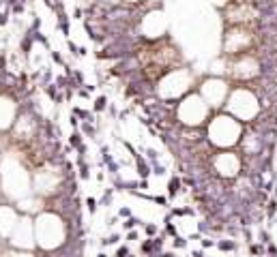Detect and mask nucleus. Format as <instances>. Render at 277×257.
<instances>
[{"mask_svg": "<svg viewBox=\"0 0 277 257\" xmlns=\"http://www.w3.org/2000/svg\"><path fill=\"white\" fill-rule=\"evenodd\" d=\"M275 210H277V202H275V199H271V202H269V208H267L269 216H273V214H275Z\"/></svg>", "mask_w": 277, "mask_h": 257, "instance_id": "nucleus-4", "label": "nucleus"}, {"mask_svg": "<svg viewBox=\"0 0 277 257\" xmlns=\"http://www.w3.org/2000/svg\"><path fill=\"white\" fill-rule=\"evenodd\" d=\"M159 257H174V255H172V253H161Z\"/></svg>", "mask_w": 277, "mask_h": 257, "instance_id": "nucleus-11", "label": "nucleus"}, {"mask_svg": "<svg viewBox=\"0 0 277 257\" xmlns=\"http://www.w3.org/2000/svg\"><path fill=\"white\" fill-rule=\"evenodd\" d=\"M174 247H176V249H185V247H187V240H183V238L176 236V238H174Z\"/></svg>", "mask_w": 277, "mask_h": 257, "instance_id": "nucleus-5", "label": "nucleus"}, {"mask_svg": "<svg viewBox=\"0 0 277 257\" xmlns=\"http://www.w3.org/2000/svg\"><path fill=\"white\" fill-rule=\"evenodd\" d=\"M178 186H181V182L174 178V180L170 182V195H176V193H178Z\"/></svg>", "mask_w": 277, "mask_h": 257, "instance_id": "nucleus-2", "label": "nucleus"}, {"mask_svg": "<svg viewBox=\"0 0 277 257\" xmlns=\"http://www.w3.org/2000/svg\"><path fill=\"white\" fill-rule=\"evenodd\" d=\"M155 231H157L155 225H148V227H146V234H155Z\"/></svg>", "mask_w": 277, "mask_h": 257, "instance_id": "nucleus-8", "label": "nucleus"}, {"mask_svg": "<svg viewBox=\"0 0 277 257\" xmlns=\"http://www.w3.org/2000/svg\"><path fill=\"white\" fill-rule=\"evenodd\" d=\"M86 204H88V210H90V212H94V202H92V199H88Z\"/></svg>", "mask_w": 277, "mask_h": 257, "instance_id": "nucleus-9", "label": "nucleus"}, {"mask_svg": "<svg viewBox=\"0 0 277 257\" xmlns=\"http://www.w3.org/2000/svg\"><path fill=\"white\" fill-rule=\"evenodd\" d=\"M217 247H219L221 251H234V249H236V242H232V240H219Z\"/></svg>", "mask_w": 277, "mask_h": 257, "instance_id": "nucleus-1", "label": "nucleus"}, {"mask_svg": "<svg viewBox=\"0 0 277 257\" xmlns=\"http://www.w3.org/2000/svg\"><path fill=\"white\" fill-rule=\"evenodd\" d=\"M116 257H129V249H127V247H120V249L116 251Z\"/></svg>", "mask_w": 277, "mask_h": 257, "instance_id": "nucleus-6", "label": "nucleus"}, {"mask_svg": "<svg viewBox=\"0 0 277 257\" xmlns=\"http://www.w3.org/2000/svg\"><path fill=\"white\" fill-rule=\"evenodd\" d=\"M133 225H136V221H133V218H131V221H127V223H125V227H127V229H131V227H133Z\"/></svg>", "mask_w": 277, "mask_h": 257, "instance_id": "nucleus-10", "label": "nucleus"}, {"mask_svg": "<svg viewBox=\"0 0 277 257\" xmlns=\"http://www.w3.org/2000/svg\"><path fill=\"white\" fill-rule=\"evenodd\" d=\"M202 247H204V249H208V247H215V242H213L211 238H204V240H202Z\"/></svg>", "mask_w": 277, "mask_h": 257, "instance_id": "nucleus-7", "label": "nucleus"}, {"mask_svg": "<svg viewBox=\"0 0 277 257\" xmlns=\"http://www.w3.org/2000/svg\"><path fill=\"white\" fill-rule=\"evenodd\" d=\"M97 257H105V255H103V253H101V255H97Z\"/></svg>", "mask_w": 277, "mask_h": 257, "instance_id": "nucleus-12", "label": "nucleus"}, {"mask_svg": "<svg viewBox=\"0 0 277 257\" xmlns=\"http://www.w3.org/2000/svg\"><path fill=\"white\" fill-rule=\"evenodd\" d=\"M260 242H264V244H271V234H269L267 229H262V231H260Z\"/></svg>", "mask_w": 277, "mask_h": 257, "instance_id": "nucleus-3", "label": "nucleus"}]
</instances>
